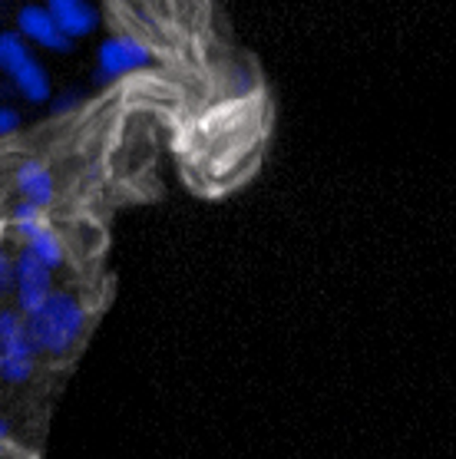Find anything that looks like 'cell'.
Wrapping results in <instances>:
<instances>
[{"label": "cell", "mask_w": 456, "mask_h": 459, "mask_svg": "<svg viewBox=\"0 0 456 459\" xmlns=\"http://www.w3.org/2000/svg\"><path fill=\"white\" fill-rule=\"evenodd\" d=\"M13 291V255L0 248V298H7Z\"/></svg>", "instance_id": "11"}, {"label": "cell", "mask_w": 456, "mask_h": 459, "mask_svg": "<svg viewBox=\"0 0 456 459\" xmlns=\"http://www.w3.org/2000/svg\"><path fill=\"white\" fill-rule=\"evenodd\" d=\"M17 192H21V199L33 202V205H40V209H50L53 205V195H57V182H53V172L43 162L37 159H27L17 166Z\"/></svg>", "instance_id": "9"}, {"label": "cell", "mask_w": 456, "mask_h": 459, "mask_svg": "<svg viewBox=\"0 0 456 459\" xmlns=\"http://www.w3.org/2000/svg\"><path fill=\"white\" fill-rule=\"evenodd\" d=\"M47 11L53 13V21L73 43L90 37L100 27V7L93 0H43Z\"/></svg>", "instance_id": "8"}, {"label": "cell", "mask_w": 456, "mask_h": 459, "mask_svg": "<svg viewBox=\"0 0 456 459\" xmlns=\"http://www.w3.org/2000/svg\"><path fill=\"white\" fill-rule=\"evenodd\" d=\"M13 30L21 33L33 50H47V53L73 50V40L57 27L53 13L47 11V4H21L17 13H13Z\"/></svg>", "instance_id": "7"}, {"label": "cell", "mask_w": 456, "mask_h": 459, "mask_svg": "<svg viewBox=\"0 0 456 459\" xmlns=\"http://www.w3.org/2000/svg\"><path fill=\"white\" fill-rule=\"evenodd\" d=\"M0 74L7 76L13 93L27 100V103L43 106L53 100V80L47 74V66H43L37 50L17 30L0 33Z\"/></svg>", "instance_id": "2"}, {"label": "cell", "mask_w": 456, "mask_h": 459, "mask_svg": "<svg viewBox=\"0 0 456 459\" xmlns=\"http://www.w3.org/2000/svg\"><path fill=\"white\" fill-rule=\"evenodd\" d=\"M153 60H156L153 50L139 37L116 33V37H106L96 50V76L100 80H123V76H133L145 66H153Z\"/></svg>", "instance_id": "5"}, {"label": "cell", "mask_w": 456, "mask_h": 459, "mask_svg": "<svg viewBox=\"0 0 456 459\" xmlns=\"http://www.w3.org/2000/svg\"><path fill=\"white\" fill-rule=\"evenodd\" d=\"M37 347L27 331V317L17 307L0 311V380L27 384L37 367Z\"/></svg>", "instance_id": "4"}, {"label": "cell", "mask_w": 456, "mask_h": 459, "mask_svg": "<svg viewBox=\"0 0 456 459\" xmlns=\"http://www.w3.org/2000/svg\"><path fill=\"white\" fill-rule=\"evenodd\" d=\"M53 291V272L40 258H33L31 251L21 248L13 255V301L23 317H31Z\"/></svg>", "instance_id": "6"}, {"label": "cell", "mask_w": 456, "mask_h": 459, "mask_svg": "<svg viewBox=\"0 0 456 459\" xmlns=\"http://www.w3.org/2000/svg\"><path fill=\"white\" fill-rule=\"evenodd\" d=\"M7 437H11V427H7V420L0 417V459L7 456Z\"/></svg>", "instance_id": "12"}, {"label": "cell", "mask_w": 456, "mask_h": 459, "mask_svg": "<svg viewBox=\"0 0 456 459\" xmlns=\"http://www.w3.org/2000/svg\"><path fill=\"white\" fill-rule=\"evenodd\" d=\"M11 225L23 248L31 251L33 258H40L50 272H57L63 261H66V241H63L60 231L53 229V221L47 219V209L21 199L11 209Z\"/></svg>", "instance_id": "3"}, {"label": "cell", "mask_w": 456, "mask_h": 459, "mask_svg": "<svg viewBox=\"0 0 456 459\" xmlns=\"http://www.w3.org/2000/svg\"><path fill=\"white\" fill-rule=\"evenodd\" d=\"M27 331L40 357H66L86 331V307L70 291H57L27 317Z\"/></svg>", "instance_id": "1"}, {"label": "cell", "mask_w": 456, "mask_h": 459, "mask_svg": "<svg viewBox=\"0 0 456 459\" xmlns=\"http://www.w3.org/2000/svg\"><path fill=\"white\" fill-rule=\"evenodd\" d=\"M21 126H23L21 109H17V106H11V103H0V139L13 136Z\"/></svg>", "instance_id": "10"}]
</instances>
